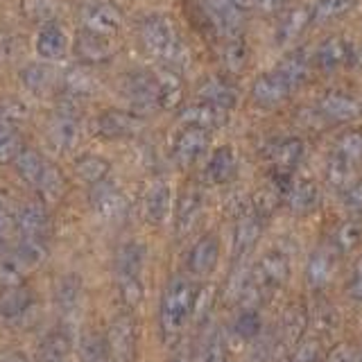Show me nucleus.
<instances>
[{
  "label": "nucleus",
  "mask_w": 362,
  "mask_h": 362,
  "mask_svg": "<svg viewBox=\"0 0 362 362\" xmlns=\"http://www.w3.org/2000/svg\"><path fill=\"white\" fill-rule=\"evenodd\" d=\"M141 41L145 50L156 62H161L168 71H181L188 64V50L181 43L177 30L165 16H147L141 23Z\"/></svg>",
  "instance_id": "1"
},
{
  "label": "nucleus",
  "mask_w": 362,
  "mask_h": 362,
  "mask_svg": "<svg viewBox=\"0 0 362 362\" xmlns=\"http://www.w3.org/2000/svg\"><path fill=\"white\" fill-rule=\"evenodd\" d=\"M195 299L197 288L190 279L175 276L168 283L161 299V331L165 339H175L181 333V328H184L192 308H195Z\"/></svg>",
  "instance_id": "2"
},
{
  "label": "nucleus",
  "mask_w": 362,
  "mask_h": 362,
  "mask_svg": "<svg viewBox=\"0 0 362 362\" xmlns=\"http://www.w3.org/2000/svg\"><path fill=\"white\" fill-rule=\"evenodd\" d=\"M288 258L283 254H267L263 260L247 272V276L238 286L235 297L243 299L245 303H258L272 290H276L283 281L288 279Z\"/></svg>",
  "instance_id": "3"
},
{
  "label": "nucleus",
  "mask_w": 362,
  "mask_h": 362,
  "mask_svg": "<svg viewBox=\"0 0 362 362\" xmlns=\"http://www.w3.org/2000/svg\"><path fill=\"white\" fill-rule=\"evenodd\" d=\"M122 95L134 113L158 109V77L152 73H132L122 82Z\"/></svg>",
  "instance_id": "4"
},
{
  "label": "nucleus",
  "mask_w": 362,
  "mask_h": 362,
  "mask_svg": "<svg viewBox=\"0 0 362 362\" xmlns=\"http://www.w3.org/2000/svg\"><path fill=\"white\" fill-rule=\"evenodd\" d=\"M82 25L86 32L100 34V37H113L122 28L120 9L109 0H88L82 7Z\"/></svg>",
  "instance_id": "5"
},
{
  "label": "nucleus",
  "mask_w": 362,
  "mask_h": 362,
  "mask_svg": "<svg viewBox=\"0 0 362 362\" xmlns=\"http://www.w3.org/2000/svg\"><path fill=\"white\" fill-rule=\"evenodd\" d=\"M107 351H109V360L111 362H132L134 360V351H136V324L134 320L122 313L116 320L111 322L109 333H107Z\"/></svg>",
  "instance_id": "6"
},
{
  "label": "nucleus",
  "mask_w": 362,
  "mask_h": 362,
  "mask_svg": "<svg viewBox=\"0 0 362 362\" xmlns=\"http://www.w3.org/2000/svg\"><path fill=\"white\" fill-rule=\"evenodd\" d=\"M90 209L102 222H120L127 213V202L116 186L102 181L90 190Z\"/></svg>",
  "instance_id": "7"
},
{
  "label": "nucleus",
  "mask_w": 362,
  "mask_h": 362,
  "mask_svg": "<svg viewBox=\"0 0 362 362\" xmlns=\"http://www.w3.org/2000/svg\"><path fill=\"white\" fill-rule=\"evenodd\" d=\"M211 143L209 132L197 129V127H184L173 143V156L177 158L179 165H192L197 158L206 152Z\"/></svg>",
  "instance_id": "8"
},
{
  "label": "nucleus",
  "mask_w": 362,
  "mask_h": 362,
  "mask_svg": "<svg viewBox=\"0 0 362 362\" xmlns=\"http://www.w3.org/2000/svg\"><path fill=\"white\" fill-rule=\"evenodd\" d=\"M303 156V143L299 139H286L269 147V161L274 165L276 184H288L290 173Z\"/></svg>",
  "instance_id": "9"
},
{
  "label": "nucleus",
  "mask_w": 362,
  "mask_h": 362,
  "mask_svg": "<svg viewBox=\"0 0 362 362\" xmlns=\"http://www.w3.org/2000/svg\"><path fill=\"white\" fill-rule=\"evenodd\" d=\"M95 129L102 139H111V141L129 139V136H134L141 129V118L129 111H113L111 109V111L100 113Z\"/></svg>",
  "instance_id": "10"
},
{
  "label": "nucleus",
  "mask_w": 362,
  "mask_h": 362,
  "mask_svg": "<svg viewBox=\"0 0 362 362\" xmlns=\"http://www.w3.org/2000/svg\"><path fill=\"white\" fill-rule=\"evenodd\" d=\"M16 229L18 238H32V240H45L50 233V218L48 211H45L39 202H30L25 204L18 215H16Z\"/></svg>",
  "instance_id": "11"
},
{
  "label": "nucleus",
  "mask_w": 362,
  "mask_h": 362,
  "mask_svg": "<svg viewBox=\"0 0 362 362\" xmlns=\"http://www.w3.org/2000/svg\"><path fill=\"white\" fill-rule=\"evenodd\" d=\"M48 139L54 150H59V152L73 150L79 143V120L75 116V111L62 109L54 113V118L50 120V127H48Z\"/></svg>",
  "instance_id": "12"
},
{
  "label": "nucleus",
  "mask_w": 362,
  "mask_h": 362,
  "mask_svg": "<svg viewBox=\"0 0 362 362\" xmlns=\"http://www.w3.org/2000/svg\"><path fill=\"white\" fill-rule=\"evenodd\" d=\"M290 93H292V86L274 71V68H272L269 73L256 77V82L252 86V98L256 100L258 107H276Z\"/></svg>",
  "instance_id": "13"
},
{
  "label": "nucleus",
  "mask_w": 362,
  "mask_h": 362,
  "mask_svg": "<svg viewBox=\"0 0 362 362\" xmlns=\"http://www.w3.org/2000/svg\"><path fill=\"white\" fill-rule=\"evenodd\" d=\"M202 7L206 11L211 23L229 39H235L243 28V16L231 0H202Z\"/></svg>",
  "instance_id": "14"
},
{
  "label": "nucleus",
  "mask_w": 362,
  "mask_h": 362,
  "mask_svg": "<svg viewBox=\"0 0 362 362\" xmlns=\"http://www.w3.org/2000/svg\"><path fill=\"white\" fill-rule=\"evenodd\" d=\"M145 252L139 243H127L120 247L116 258V274L120 286H141V269H143Z\"/></svg>",
  "instance_id": "15"
},
{
  "label": "nucleus",
  "mask_w": 362,
  "mask_h": 362,
  "mask_svg": "<svg viewBox=\"0 0 362 362\" xmlns=\"http://www.w3.org/2000/svg\"><path fill=\"white\" fill-rule=\"evenodd\" d=\"M75 57L82 64H105L111 59V43L100 34L84 30L75 39Z\"/></svg>",
  "instance_id": "16"
},
{
  "label": "nucleus",
  "mask_w": 362,
  "mask_h": 362,
  "mask_svg": "<svg viewBox=\"0 0 362 362\" xmlns=\"http://www.w3.org/2000/svg\"><path fill=\"white\" fill-rule=\"evenodd\" d=\"M317 109H320L326 118L344 122V120H354L356 116H360V105L358 100H354L346 93H339V90H328L317 102Z\"/></svg>",
  "instance_id": "17"
},
{
  "label": "nucleus",
  "mask_w": 362,
  "mask_h": 362,
  "mask_svg": "<svg viewBox=\"0 0 362 362\" xmlns=\"http://www.w3.org/2000/svg\"><path fill=\"white\" fill-rule=\"evenodd\" d=\"M220 258V243L215 235H206L190 249L188 256V269L197 276H206L215 269Z\"/></svg>",
  "instance_id": "18"
},
{
  "label": "nucleus",
  "mask_w": 362,
  "mask_h": 362,
  "mask_svg": "<svg viewBox=\"0 0 362 362\" xmlns=\"http://www.w3.org/2000/svg\"><path fill=\"white\" fill-rule=\"evenodd\" d=\"M181 122H186V127L213 132L226 122V111L213 105H206V102H197V105L186 107L181 111Z\"/></svg>",
  "instance_id": "19"
},
{
  "label": "nucleus",
  "mask_w": 362,
  "mask_h": 362,
  "mask_svg": "<svg viewBox=\"0 0 362 362\" xmlns=\"http://www.w3.org/2000/svg\"><path fill=\"white\" fill-rule=\"evenodd\" d=\"M168 213H170V188L163 181H154V184L145 190L143 215L150 224H163Z\"/></svg>",
  "instance_id": "20"
},
{
  "label": "nucleus",
  "mask_w": 362,
  "mask_h": 362,
  "mask_svg": "<svg viewBox=\"0 0 362 362\" xmlns=\"http://www.w3.org/2000/svg\"><path fill=\"white\" fill-rule=\"evenodd\" d=\"M199 98H202V102H206V105H213L224 111L233 109L238 102L235 88L222 77H209L206 82L199 86Z\"/></svg>",
  "instance_id": "21"
},
{
  "label": "nucleus",
  "mask_w": 362,
  "mask_h": 362,
  "mask_svg": "<svg viewBox=\"0 0 362 362\" xmlns=\"http://www.w3.org/2000/svg\"><path fill=\"white\" fill-rule=\"evenodd\" d=\"M37 52L45 62H57L66 54V34L59 25L48 23L37 34Z\"/></svg>",
  "instance_id": "22"
},
{
  "label": "nucleus",
  "mask_w": 362,
  "mask_h": 362,
  "mask_svg": "<svg viewBox=\"0 0 362 362\" xmlns=\"http://www.w3.org/2000/svg\"><path fill=\"white\" fill-rule=\"evenodd\" d=\"M274 71L286 79L294 90L299 84L305 82V77H308L310 59H308V54H305V50H294V52L283 57V59L274 66Z\"/></svg>",
  "instance_id": "23"
},
{
  "label": "nucleus",
  "mask_w": 362,
  "mask_h": 362,
  "mask_svg": "<svg viewBox=\"0 0 362 362\" xmlns=\"http://www.w3.org/2000/svg\"><path fill=\"white\" fill-rule=\"evenodd\" d=\"M258 238H260L258 218H254V215H245V218H240L235 224V231H233V256L245 258L247 254H252Z\"/></svg>",
  "instance_id": "24"
},
{
  "label": "nucleus",
  "mask_w": 362,
  "mask_h": 362,
  "mask_svg": "<svg viewBox=\"0 0 362 362\" xmlns=\"http://www.w3.org/2000/svg\"><path fill=\"white\" fill-rule=\"evenodd\" d=\"M235 168H238L235 152L229 145H224V147H218V150L211 154L209 165H206V177L213 181V184H226V181L233 179Z\"/></svg>",
  "instance_id": "25"
},
{
  "label": "nucleus",
  "mask_w": 362,
  "mask_h": 362,
  "mask_svg": "<svg viewBox=\"0 0 362 362\" xmlns=\"http://www.w3.org/2000/svg\"><path fill=\"white\" fill-rule=\"evenodd\" d=\"M320 188H317L315 181H299V184H294L288 188V206L294 211V213H310L320 206Z\"/></svg>",
  "instance_id": "26"
},
{
  "label": "nucleus",
  "mask_w": 362,
  "mask_h": 362,
  "mask_svg": "<svg viewBox=\"0 0 362 362\" xmlns=\"http://www.w3.org/2000/svg\"><path fill=\"white\" fill-rule=\"evenodd\" d=\"M21 82L25 84V88L32 90L34 95H43L54 86L57 75L52 71V66L48 64H28L21 71Z\"/></svg>",
  "instance_id": "27"
},
{
  "label": "nucleus",
  "mask_w": 362,
  "mask_h": 362,
  "mask_svg": "<svg viewBox=\"0 0 362 362\" xmlns=\"http://www.w3.org/2000/svg\"><path fill=\"white\" fill-rule=\"evenodd\" d=\"M310 23H313V9H308V7L290 9L279 25V32H276L279 43H288V41H294L297 37H301L303 30L308 28Z\"/></svg>",
  "instance_id": "28"
},
{
  "label": "nucleus",
  "mask_w": 362,
  "mask_h": 362,
  "mask_svg": "<svg viewBox=\"0 0 362 362\" xmlns=\"http://www.w3.org/2000/svg\"><path fill=\"white\" fill-rule=\"evenodd\" d=\"M109 161L107 158H102L98 154H84V156H79L77 161H75V173L77 177L86 181V184L93 188L98 184H102V181H107L109 177Z\"/></svg>",
  "instance_id": "29"
},
{
  "label": "nucleus",
  "mask_w": 362,
  "mask_h": 362,
  "mask_svg": "<svg viewBox=\"0 0 362 362\" xmlns=\"http://www.w3.org/2000/svg\"><path fill=\"white\" fill-rule=\"evenodd\" d=\"M346 59H349V45L339 37L326 39L315 52V64L324 68V71H333V68L342 66Z\"/></svg>",
  "instance_id": "30"
},
{
  "label": "nucleus",
  "mask_w": 362,
  "mask_h": 362,
  "mask_svg": "<svg viewBox=\"0 0 362 362\" xmlns=\"http://www.w3.org/2000/svg\"><path fill=\"white\" fill-rule=\"evenodd\" d=\"M32 305V292L21 286V288H9L0 294V317L5 320H14L30 310Z\"/></svg>",
  "instance_id": "31"
},
{
  "label": "nucleus",
  "mask_w": 362,
  "mask_h": 362,
  "mask_svg": "<svg viewBox=\"0 0 362 362\" xmlns=\"http://www.w3.org/2000/svg\"><path fill=\"white\" fill-rule=\"evenodd\" d=\"M14 165H16V173L28 181L30 186H34V188H39V184H41V179H43V175H45V161L41 158V154L39 152H34V150H23L18 156H16V161H14Z\"/></svg>",
  "instance_id": "32"
},
{
  "label": "nucleus",
  "mask_w": 362,
  "mask_h": 362,
  "mask_svg": "<svg viewBox=\"0 0 362 362\" xmlns=\"http://www.w3.org/2000/svg\"><path fill=\"white\" fill-rule=\"evenodd\" d=\"M23 152V139L16 129V122L7 118L0 120V163L16 161V156Z\"/></svg>",
  "instance_id": "33"
},
{
  "label": "nucleus",
  "mask_w": 362,
  "mask_h": 362,
  "mask_svg": "<svg viewBox=\"0 0 362 362\" xmlns=\"http://www.w3.org/2000/svg\"><path fill=\"white\" fill-rule=\"evenodd\" d=\"M68 354H71V342L66 333L54 331L41 342L37 362H68Z\"/></svg>",
  "instance_id": "34"
},
{
  "label": "nucleus",
  "mask_w": 362,
  "mask_h": 362,
  "mask_svg": "<svg viewBox=\"0 0 362 362\" xmlns=\"http://www.w3.org/2000/svg\"><path fill=\"white\" fill-rule=\"evenodd\" d=\"M158 109H175L181 102V79L177 77V73L165 71L158 73Z\"/></svg>",
  "instance_id": "35"
},
{
  "label": "nucleus",
  "mask_w": 362,
  "mask_h": 362,
  "mask_svg": "<svg viewBox=\"0 0 362 362\" xmlns=\"http://www.w3.org/2000/svg\"><path fill=\"white\" fill-rule=\"evenodd\" d=\"M199 213H202V197L197 195L195 190L186 192V195L181 197L179 204H177V226H179V231L181 233L190 231L192 226H195Z\"/></svg>",
  "instance_id": "36"
},
{
  "label": "nucleus",
  "mask_w": 362,
  "mask_h": 362,
  "mask_svg": "<svg viewBox=\"0 0 362 362\" xmlns=\"http://www.w3.org/2000/svg\"><path fill=\"white\" fill-rule=\"evenodd\" d=\"M25 272H28L25 263H23L14 252L0 260V283L5 286V290L21 288L23 279H25Z\"/></svg>",
  "instance_id": "37"
},
{
  "label": "nucleus",
  "mask_w": 362,
  "mask_h": 362,
  "mask_svg": "<svg viewBox=\"0 0 362 362\" xmlns=\"http://www.w3.org/2000/svg\"><path fill=\"white\" fill-rule=\"evenodd\" d=\"M335 158L346 163H358L362 158V134L360 132H346L335 143Z\"/></svg>",
  "instance_id": "38"
},
{
  "label": "nucleus",
  "mask_w": 362,
  "mask_h": 362,
  "mask_svg": "<svg viewBox=\"0 0 362 362\" xmlns=\"http://www.w3.org/2000/svg\"><path fill=\"white\" fill-rule=\"evenodd\" d=\"M356 5H358V0H317V5L313 9V21L317 23L335 21L339 16H344L346 11H351Z\"/></svg>",
  "instance_id": "39"
},
{
  "label": "nucleus",
  "mask_w": 362,
  "mask_h": 362,
  "mask_svg": "<svg viewBox=\"0 0 362 362\" xmlns=\"http://www.w3.org/2000/svg\"><path fill=\"white\" fill-rule=\"evenodd\" d=\"M79 362H111L105 339L95 333L84 335L79 344Z\"/></svg>",
  "instance_id": "40"
},
{
  "label": "nucleus",
  "mask_w": 362,
  "mask_h": 362,
  "mask_svg": "<svg viewBox=\"0 0 362 362\" xmlns=\"http://www.w3.org/2000/svg\"><path fill=\"white\" fill-rule=\"evenodd\" d=\"M79 292H82V286H79V279H75L73 274L66 276L62 281V286L57 288V305L66 313L71 315L77 305H79Z\"/></svg>",
  "instance_id": "41"
},
{
  "label": "nucleus",
  "mask_w": 362,
  "mask_h": 362,
  "mask_svg": "<svg viewBox=\"0 0 362 362\" xmlns=\"http://www.w3.org/2000/svg\"><path fill=\"white\" fill-rule=\"evenodd\" d=\"M93 86H95L93 77H90L84 68H71V71H66L64 75V88L71 95H88L90 90H93Z\"/></svg>",
  "instance_id": "42"
},
{
  "label": "nucleus",
  "mask_w": 362,
  "mask_h": 362,
  "mask_svg": "<svg viewBox=\"0 0 362 362\" xmlns=\"http://www.w3.org/2000/svg\"><path fill=\"white\" fill-rule=\"evenodd\" d=\"M328 181L335 186V188H342L346 190L351 184H354V168L346 161H339V158H331L328 163Z\"/></svg>",
  "instance_id": "43"
},
{
  "label": "nucleus",
  "mask_w": 362,
  "mask_h": 362,
  "mask_svg": "<svg viewBox=\"0 0 362 362\" xmlns=\"http://www.w3.org/2000/svg\"><path fill=\"white\" fill-rule=\"evenodd\" d=\"M233 331H235V335H240L243 339L258 337V333H260V317H258V313L252 310V308H247L245 313H240V315H238L235 324H233Z\"/></svg>",
  "instance_id": "44"
},
{
  "label": "nucleus",
  "mask_w": 362,
  "mask_h": 362,
  "mask_svg": "<svg viewBox=\"0 0 362 362\" xmlns=\"http://www.w3.org/2000/svg\"><path fill=\"white\" fill-rule=\"evenodd\" d=\"M197 362H224V339L218 331H213L204 339Z\"/></svg>",
  "instance_id": "45"
},
{
  "label": "nucleus",
  "mask_w": 362,
  "mask_h": 362,
  "mask_svg": "<svg viewBox=\"0 0 362 362\" xmlns=\"http://www.w3.org/2000/svg\"><path fill=\"white\" fill-rule=\"evenodd\" d=\"M224 64L233 73L243 71V66L247 64V48H245V43L240 39H229V43H226V48H224Z\"/></svg>",
  "instance_id": "46"
},
{
  "label": "nucleus",
  "mask_w": 362,
  "mask_h": 362,
  "mask_svg": "<svg viewBox=\"0 0 362 362\" xmlns=\"http://www.w3.org/2000/svg\"><path fill=\"white\" fill-rule=\"evenodd\" d=\"M39 190L43 192L48 202H54V199L62 197V192H64V179H62V175L57 173L52 165L45 168V175H43L41 184H39Z\"/></svg>",
  "instance_id": "47"
},
{
  "label": "nucleus",
  "mask_w": 362,
  "mask_h": 362,
  "mask_svg": "<svg viewBox=\"0 0 362 362\" xmlns=\"http://www.w3.org/2000/svg\"><path fill=\"white\" fill-rule=\"evenodd\" d=\"M333 272V260L328 254H317L313 256L310 265H308V276L310 281L315 283V286H322V283L328 281V276H331Z\"/></svg>",
  "instance_id": "48"
},
{
  "label": "nucleus",
  "mask_w": 362,
  "mask_h": 362,
  "mask_svg": "<svg viewBox=\"0 0 362 362\" xmlns=\"http://www.w3.org/2000/svg\"><path fill=\"white\" fill-rule=\"evenodd\" d=\"M360 224H356V222H349V224H344V226H339V231H337V235H335V245L339 247V249H351L354 247L358 240H360Z\"/></svg>",
  "instance_id": "49"
},
{
  "label": "nucleus",
  "mask_w": 362,
  "mask_h": 362,
  "mask_svg": "<svg viewBox=\"0 0 362 362\" xmlns=\"http://www.w3.org/2000/svg\"><path fill=\"white\" fill-rule=\"evenodd\" d=\"M23 9L32 21L48 18L52 14V0H23Z\"/></svg>",
  "instance_id": "50"
},
{
  "label": "nucleus",
  "mask_w": 362,
  "mask_h": 362,
  "mask_svg": "<svg viewBox=\"0 0 362 362\" xmlns=\"http://www.w3.org/2000/svg\"><path fill=\"white\" fill-rule=\"evenodd\" d=\"M328 362H362V349L349 344L335 346L331 351V356H328Z\"/></svg>",
  "instance_id": "51"
},
{
  "label": "nucleus",
  "mask_w": 362,
  "mask_h": 362,
  "mask_svg": "<svg viewBox=\"0 0 362 362\" xmlns=\"http://www.w3.org/2000/svg\"><path fill=\"white\" fill-rule=\"evenodd\" d=\"M344 204L349 211L362 213V181H354V184L344 190Z\"/></svg>",
  "instance_id": "52"
},
{
  "label": "nucleus",
  "mask_w": 362,
  "mask_h": 362,
  "mask_svg": "<svg viewBox=\"0 0 362 362\" xmlns=\"http://www.w3.org/2000/svg\"><path fill=\"white\" fill-rule=\"evenodd\" d=\"M279 192H274V190H269V188H265V190H260L258 192V204H256V209H258V215H269L272 211H274L276 206H279Z\"/></svg>",
  "instance_id": "53"
},
{
  "label": "nucleus",
  "mask_w": 362,
  "mask_h": 362,
  "mask_svg": "<svg viewBox=\"0 0 362 362\" xmlns=\"http://www.w3.org/2000/svg\"><path fill=\"white\" fill-rule=\"evenodd\" d=\"M14 213H11V204L9 199L0 192V235H5L9 229H11V224H14Z\"/></svg>",
  "instance_id": "54"
},
{
  "label": "nucleus",
  "mask_w": 362,
  "mask_h": 362,
  "mask_svg": "<svg viewBox=\"0 0 362 362\" xmlns=\"http://www.w3.org/2000/svg\"><path fill=\"white\" fill-rule=\"evenodd\" d=\"M349 294L354 299L362 301V263L354 269V274L349 279Z\"/></svg>",
  "instance_id": "55"
},
{
  "label": "nucleus",
  "mask_w": 362,
  "mask_h": 362,
  "mask_svg": "<svg viewBox=\"0 0 362 362\" xmlns=\"http://www.w3.org/2000/svg\"><path fill=\"white\" fill-rule=\"evenodd\" d=\"M315 360H317V346L313 342L303 344L292 358V362H315Z\"/></svg>",
  "instance_id": "56"
},
{
  "label": "nucleus",
  "mask_w": 362,
  "mask_h": 362,
  "mask_svg": "<svg viewBox=\"0 0 362 362\" xmlns=\"http://www.w3.org/2000/svg\"><path fill=\"white\" fill-rule=\"evenodd\" d=\"M288 3L290 0H258V7L267 11V14H274V11H281Z\"/></svg>",
  "instance_id": "57"
},
{
  "label": "nucleus",
  "mask_w": 362,
  "mask_h": 362,
  "mask_svg": "<svg viewBox=\"0 0 362 362\" xmlns=\"http://www.w3.org/2000/svg\"><path fill=\"white\" fill-rule=\"evenodd\" d=\"M9 43H11V37L9 34H0V59H9Z\"/></svg>",
  "instance_id": "58"
},
{
  "label": "nucleus",
  "mask_w": 362,
  "mask_h": 362,
  "mask_svg": "<svg viewBox=\"0 0 362 362\" xmlns=\"http://www.w3.org/2000/svg\"><path fill=\"white\" fill-rule=\"evenodd\" d=\"M231 3L240 9V11H247V9H254L258 7V0H231Z\"/></svg>",
  "instance_id": "59"
},
{
  "label": "nucleus",
  "mask_w": 362,
  "mask_h": 362,
  "mask_svg": "<svg viewBox=\"0 0 362 362\" xmlns=\"http://www.w3.org/2000/svg\"><path fill=\"white\" fill-rule=\"evenodd\" d=\"M7 362H28V360L21 356H11V358H7Z\"/></svg>",
  "instance_id": "60"
},
{
  "label": "nucleus",
  "mask_w": 362,
  "mask_h": 362,
  "mask_svg": "<svg viewBox=\"0 0 362 362\" xmlns=\"http://www.w3.org/2000/svg\"><path fill=\"white\" fill-rule=\"evenodd\" d=\"M175 362H188V358H179V360H175Z\"/></svg>",
  "instance_id": "61"
}]
</instances>
